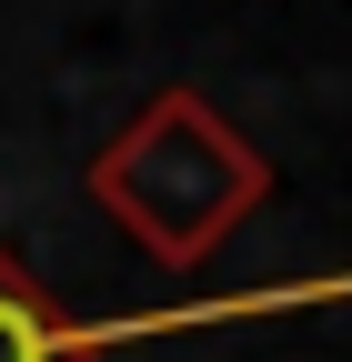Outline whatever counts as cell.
<instances>
[{
	"instance_id": "6da1fadb",
	"label": "cell",
	"mask_w": 352,
	"mask_h": 362,
	"mask_svg": "<svg viewBox=\"0 0 352 362\" xmlns=\"http://www.w3.org/2000/svg\"><path fill=\"white\" fill-rule=\"evenodd\" d=\"M81 192H91L161 272H201L262 202H272V161H262L201 90H151V101L91 151Z\"/></svg>"
},
{
	"instance_id": "7a4b0ae2",
	"label": "cell",
	"mask_w": 352,
	"mask_h": 362,
	"mask_svg": "<svg viewBox=\"0 0 352 362\" xmlns=\"http://www.w3.org/2000/svg\"><path fill=\"white\" fill-rule=\"evenodd\" d=\"M0 362H101V322H71L11 242H0Z\"/></svg>"
}]
</instances>
